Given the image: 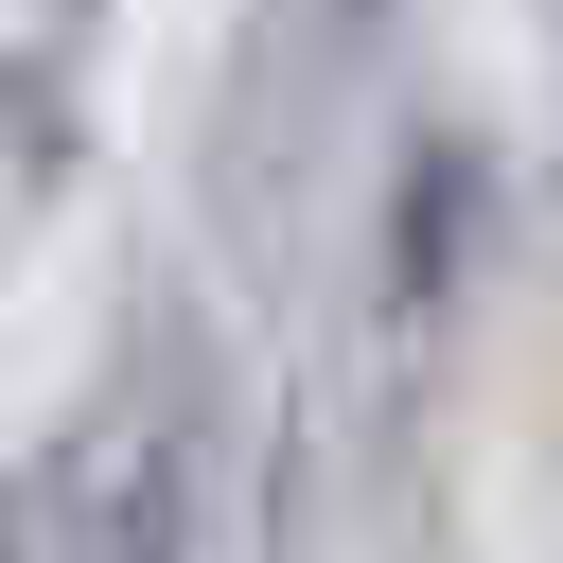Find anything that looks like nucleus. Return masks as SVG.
Instances as JSON below:
<instances>
[{"label":"nucleus","mask_w":563,"mask_h":563,"mask_svg":"<svg viewBox=\"0 0 563 563\" xmlns=\"http://www.w3.org/2000/svg\"><path fill=\"white\" fill-rule=\"evenodd\" d=\"M0 563H194V405H176V369L88 387L18 457Z\"/></svg>","instance_id":"1"}]
</instances>
